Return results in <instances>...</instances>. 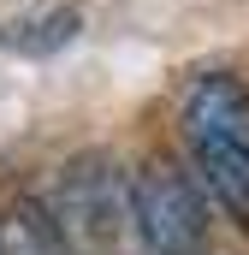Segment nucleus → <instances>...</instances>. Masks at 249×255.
Masks as SVG:
<instances>
[{"mask_svg": "<svg viewBox=\"0 0 249 255\" xmlns=\"http://www.w3.org/2000/svg\"><path fill=\"white\" fill-rule=\"evenodd\" d=\"M178 154L214 196V214L249 238V77L238 65H202L172 95Z\"/></svg>", "mask_w": 249, "mask_h": 255, "instance_id": "f257e3e1", "label": "nucleus"}, {"mask_svg": "<svg viewBox=\"0 0 249 255\" xmlns=\"http://www.w3.org/2000/svg\"><path fill=\"white\" fill-rule=\"evenodd\" d=\"M214 196L184 154L148 148L130 160V238L142 255H214Z\"/></svg>", "mask_w": 249, "mask_h": 255, "instance_id": "f03ea898", "label": "nucleus"}, {"mask_svg": "<svg viewBox=\"0 0 249 255\" xmlns=\"http://www.w3.org/2000/svg\"><path fill=\"white\" fill-rule=\"evenodd\" d=\"M54 220L65 232V250L71 255H113L124 250V232H130V166L107 148H77L65 154L54 184Z\"/></svg>", "mask_w": 249, "mask_h": 255, "instance_id": "7ed1b4c3", "label": "nucleus"}, {"mask_svg": "<svg viewBox=\"0 0 249 255\" xmlns=\"http://www.w3.org/2000/svg\"><path fill=\"white\" fill-rule=\"evenodd\" d=\"M77 36H83V6L77 0H48V6L0 18V54H12V60H54Z\"/></svg>", "mask_w": 249, "mask_h": 255, "instance_id": "20e7f679", "label": "nucleus"}, {"mask_svg": "<svg viewBox=\"0 0 249 255\" xmlns=\"http://www.w3.org/2000/svg\"><path fill=\"white\" fill-rule=\"evenodd\" d=\"M0 255H71L48 190H18L0 202Z\"/></svg>", "mask_w": 249, "mask_h": 255, "instance_id": "39448f33", "label": "nucleus"}]
</instances>
